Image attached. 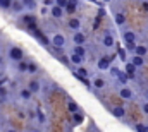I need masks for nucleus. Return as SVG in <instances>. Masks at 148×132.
Returning <instances> with one entry per match:
<instances>
[{"instance_id":"f257e3e1","label":"nucleus","mask_w":148,"mask_h":132,"mask_svg":"<svg viewBox=\"0 0 148 132\" xmlns=\"http://www.w3.org/2000/svg\"><path fill=\"white\" fill-rule=\"evenodd\" d=\"M7 59H9L10 62L17 64V62H21V60H24V53H23V50H21L19 46H9V50H7Z\"/></svg>"},{"instance_id":"f03ea898","label":"nucleus","mask_w":148,"mask_h":132,"mask_svg":"<svg viewBox=\"0 0 148 132\" xmlns=\"http://www.w3.org/2000/svg\"><path fill=\"white\" fill-rule=\"evenodd\" d=\"M119 96L122 99H126V101H133V99H134V91H133L129 86H122V88L119 89Z\"/></svg>"},{"instance_id":"7ed1b4c3","label":"nucleus","mask_w":148,"mask_h":132,"mask_svg":"<svg viewBox=\"0 0 148 132\" xmlns=\"http://www.w3.org/2000/svg\"><path fill=\"white\" fill-rule=\"evenodd\" d=\"M50 41H52V45H53L55 48H64V46H66V36L60 34V33H55L50 38Z\"/></svg>"},{"instance_id":"20e7f679","label":"nucleus","mask_w":148,"mask_h":132,"mask_svg":"<svg viewBox=\"0 0 148 132\" xmlns=\"http://www.w3.org/2000/svg\"><path fill=\"white\" fill-rule=\"evenodd\" d=\"M86 41H88V38H86V34L83 33V31H74L73 33L74 45H86Z\"/></svg>"},{"instance_id":"39448f33","label":"nucleus","mask_w":148,"mask_h":132,"mask_svg":"<svg viewBox=\"0 0 148 132\" xmlns=\"http://www.w3.org/2000/svg\"><path fill=\"white\" fill-rule=\"evenodd\" d=\"M67 26H69V29H73V33L74 31H81V19L76 17V16H71L69 21H67Z\"/></svg>"},{"instance_id":"423d86ee","label":"nucleus","mask_w":148,"mask_h":132,"mask_svg":"<svg viewBox=\"0 0 148 132\" xmlns=\"http://www.w3.org/2000/svg\"><path fill=\"white\" fill-rule=\"evenodd\" d=\"M50 16L53 19H62L66 16V9H62L59 5H53V7H50Z\"/></svg>"},{"instance_id":"0eeeda50","label":"nucleus","mask_w":148,"mask_h":132,"mask_svg":"<svg viewBox=\"0 0 148 132\" xmlns=\"http://www.w3.org/2000/svg\"><path fill=\"white\" fill-rule=\"evenodd\" d=\"M136 69H138V67L134 65L133 62H126V65H124V72H126V76H127L129 79H134V77H136Z\"/></svg>"},{"instance_id":"6e6552de","label":"nucleus","mask_w":148,"mask_h":132,"mask_svg":"<svg viewBox=\"0 0 148 132\" xmlns=\"http://www.w3.org/2000/svg\"><path fill=\"white\" fill-rule=\"evenodd\" d=\"M102 45H103L105 48H112V46L115 45V38H114L110 33H105L103 38H102Z\"/></svg>"},{"instance_id":"1a4fd4ad","label":"nucleus","mask_w":148,"mask_h":132,"mask_svg":"<svg viewBox=\"0 0 148 132\" xmlns=\"http://www.w3.org/2000/svg\"><path fill=\"white\" fill-rule=\"evenodd\" d=\"M97 67H98L100 70H109V69H110V60H109L107 57H100L98 62H97Z\"/></svg>"},{"instance_id":"9d476101","label":"nucleus","mask_w":148,"mask_h":132,"mask_svg":"<svg viewBox=\"0 0 148 132\" xmlns=\"http://www.w3.org/2000/svg\"><path fill=\"white\" fill-rule=\"evenodd\" d=\"M28 88H29V91H31L33 95H36V93H40V89H41V84H40L38 79H31V81L28 82Z\"/></svg>"},{"instance_id":"9b49d317","label":"nucleus","mask_w":148,"mask_h":132,"mask_svg":"<svg viewBox=\"0 0 148 132\" xmlns=\"http://www.w3.org/2000/svg\"><path fill=\"white\" fill-rule=\"evenodd\" d=\"M126 16H124V12H115L114 14V22H115V26H124L126 24Z\"/></svg>"},{"instance_id":"f8f14e48","label":"nucleus","mask_w":148,"mask_h":132,"mask_svg":"<svg viewBox=\"0 0 148 132\" xmlns=\"http://www.w3.org/2000/svg\"><path fill=\"white\" fill-rule=\"evenodd\" d=\"M69 60H71V64L74 67H79L83 65V62H84V57H81V55H76V53H71L69 55Z\"/></svg>"},{"instance_id":"ddd939ff","label":"nucleus","mask_w":148,"mask_h":132,"mask_svg":"<svg viewBox=\"0 0 148 132\" xmlns=\"http://www.w3.org/2000/svg\"><path fill=\"white\" fill-rule=\"evenodd\" d=\"M112 115L115 118H124L126 117V108L124 106H114L112 108Z\"/></svg>"},{"instance_id":"4468645a","label":"nucleus","mask_w":148,"mask_h":132,"mask_svg":"<svg viewBox=\"0 0 148 132\" xmlns=\"http://www.w3.org/2000/svg\"><path fill=\"white\" fill-rule=\"evenodd\" d=\"M105 86H107V81L103 77H95L93 79V88L95 89H105Z\"/></svg>"},{"instance_id":"2eb2a0df","label":"nucleus","mask_w":148,"mask_h":132,"mask_svg":"<svg viewBox=\"0 0 148 132\" xmlns=\"http://www.w3.org/2000/svg\"><path fill=\"white\" fill-rule=\"evenodd\" d=\"M19 98L24 99V101H29V99L33 98V93L29 91V88H28V86H26V88H23V89L19 91Z\"/></svg>"},{"instance_id":"dca6fc26","label":"nucleus","mask_w":148,"mask_h":132,"mask_svg":"<svg viewBox=\"0 0 148 132\" xmlns=\"http://www.w3.org/2000/svg\"><path fill=\"white\" fill-rule=\"evenodd\" d=\"M134 53H136V55H140V57H147V55H148V45H136Z\"/></svg>"},{"instance_id":"f3484780","label":"nucleus","mask_w":148,"mask_h":132,"mask_svg":"<svg viewBox=\"0 0 148 132\" xmlns=\"http://www.w3.org/2000/svg\"><path fill=\"white\" fill-rule=\"evenodd\" d=\"M122 38H124V43H127V41H136V33L131 31V29H127V31L122 33Z\"/></svg>"},{"instance_id":"a211bd4d","label":"nucleus","mask_w":148,"mask_h":132,"mask_svg":"<svg viewBox=\"0 0 148 132\" xmlns=\"http://www.w3.org/2000/svg\"><path fill=\"white\" fill-rule=\"evenodd\" d=\"M73 53L81 55V57H84V59H86V48H84V45H74V46H73Z\"/></svg>"},{"instance_id":"6ab92c4d","label":"nucleus","mask_w":148,"mask_h":132,"mask_svg":"<svg viewBox=\"0 0 148 132\" xmlns=\"http://www.w3.org/2000/svg\"><path fill=\"white\" fill-rule=\"evenodd\" d=\"M131 62H133L136 67H143V65H145V57H140V55L133 53V57H131Z\"/></svg>"},{"instance_id":"aec40b11","label":"nucleus","mask_w":148,"mask_h":132,"mask_svg":"<svg viewBox=\"0 0 148 132\" xmlns=\"http://www.w3.org/2000/svg\"><path fill=\"white\" fill-rule=\"evenodd\" d=\"M23 3H24V7H26V10H29V12H33L35 9H36L38 2L36 0H21Z\"/></svg>"},{"instance_id":"412c9836","label":"nucleus","mask_w":148,"mask_h":132,"mask_svg":"<svg viewBox=\"0 0 148 132\" xmlns=\"http://www.w3.org/2000/svg\"><path fill=\"white\" fill-rule=\"evenodd\" d=\"M12 3H14V0H0V9L2 10H10Z\"/></svg>"},{"instance_id":"4be33fe9","label":"nucleus","mask_w":148,"mask_h":132,"mask_svg":"<svg viewBox=\"0 0 148 132\" xmlns=\"http://www.w3.org/2000/svg\"><path fill=\"white\" fill-rule=\"evenodd\" d=\"M23 21H24L26 24H29V26H35L36 17H35V16H31V14H26V16H23Z\"/></svg>"},{"instance_id":"5701e85b","label":"nucleus","mask_w":148,"mask_h":132,"mask_svg":"<svg viewBox=\"0 0 148 132\" xmlns=\"http://www.w3.org/2000/svg\"><path fill=\"white\" fill-rule=\"evenodd\" d=\"M28 62H24V60H21V62H17V72H21V74H24V72H28Z\"/></svg>"},{"instance_id":"b1692460","label":"nucleus","mask_w":148,"mask_h":132,"mask_svg":"<svg viewBox=\"0 0 148 132\" xmlns=\"http://www.w3.org/2000/svg\"><path fill=\"white\" fill-rule=\"evenodd\" d=\"M74 72H76V74H79V76H83V77H88V76H90V70H88V69H84L83 65H79Z\"/></svg>"},{"instance_id":"393cba45","label":"nucleus","mask_w":148,"mask_h":132,"mask_svg":"<svg viewBox=\"0 0 148 132\" xmlns=\"http://www.w3.org/2000/svg\"><path fill=\"white\" fill-rule=\"evenodd\" d=\"M26 7H24V3L23 2H14L12 3V9L10 10H16V12H21V10H24Z\"/></svg>"},{"instance_id":"a878e982","label":"nucleus","mask_w":148,"mask_h":132,"mask_svg":"<svg viewBox=\"0 0 148 132\" xmlns=\"http://www.w3.org/2000/svg\"><path fill=\"white\" fill-rule=\"evenodd\" d=\"M77 5H79V3H69V5L66 7V14H74V12L77 10Z\"/></svg>"},{"instance_id":"bb28decb","label":"nucleus","mask_w":148,"mask_h":132,"mask_svg":"<svg viewBox=\"0 0 148 132\" xmlns=\"http://www.w3.org/2000/svg\"><path fill=\"white\" fill-rule=\"evenodd\" d=\"M73 118H74V124H76V125L83 124V120H84V118H83V115H81L79 112H77V113H73Z\"/></svg>"},{"instance_id":"cd10ccee","label":"nucleus","mask_w":148,"mask_h":132,"mask_svg":"<svg viewBox=\"0 0 148 132\" xmlns=\"http://www.w3.org/2000/svg\"><path fill=\"white\" fill-rule=\"evenodd\" d=\"M67 108H69L71 113H77V112H79V108H77V105H76L74 101H69V103H67Z\"/></svg>"},{"instance_id":"c85d7f7f","label":"nucleus","mask_w":148,"mask_h":132,"mask_svg":"<svg viewBox=\"0 0 148 132\" xmlns=\"http://www.w3.org/2000/svg\"><path fill=\"white\" fill-rule=\"evenodd\" d=\"M124 45H126V50H129V52L134 53V50H136V41H127V43H124Z\"/></svg>"},{"instance_id":"c756f323","label":"nucleus","mask_w":148,"mask_h":132,"mask_svg":"<svg viewBox=\"0 0 148 132\" xmlns=\"http://www.w3.org/2000/svg\"><path fill=\"white\" fill-rule=\"evenodd\" d=\"M28 72H29V74L38 72V65H36V64H33V62H29V65H28Z\"/></svg>"},{"instance_id":"7c9ffc66","label":"nucleus","mask_w":148,"mask_h":132,"mask_svg":"<svg viewBox=\"0 0 148 132\" xmlns=\"http://www.w3.org/2000/svg\"><path fill=\"white\" fill-rule=\"evenodd\" d=\"M55 5H59V7L66 9V7L69 5V0H55Z\"/></svg>"},{"instance_id":"2f4dec72","label":"nucleus","mask_w":148,"mask_h":132,"mask_svg":"<svg viewBox=\"0 0 148 132\" xmlns=\"http://www.w3.org/2000/svg\"><path fill=\"white\" fill-rule=\"evenodd\" d=\"M41 3H43L45 7H48V9H50V7H53V5H55V0H41Z\"/></svg>"},{"instance_id":"473e14b6","label":"nucleus","mask_w":148,"mask_h":132,"mask_svg":"<svg viewBox=\"0 0 148 132\" xmlns=\"http://www.w3.org/2000/svg\"><path fill=\"white\" fill-rule=\"evenodd\" d=\"M57 59H59V60H62V62H64L66 65H69V64H71V60H69V59H67L66 55H60V57H57Z\"/></svg>"},{"instance_id":"72a5a7b5","label":"nucleus","mask_w":148,"mask_h":132,"mask_svg":"<svg viewBox=\"0 0 148 132\" xmlns=\"http://www.w3.org/2000/svg\"><path fill=\"white\" fill-rule=\"evenodd\" d=\"M141 108H143V113H147L148 115V101H145V103L141 105Z\"/></svg>"},{"instance_id":"f704fd0d","label":"nucleus","mask_w":148,"mask_h":132,"mask_svg":"<svg viewBox=\"0 0 148 132\" xmlns=\"http://www.w3.org/2000/svg\"><path fill=\"white\" fill-rule=\"evenodd\" d=\"M119 55H121L122 60H126V53H124V50H119Z\"/></svg>"},{"instance_id":"c9c22d12","label":"nucleus","mask_w":148,"mask_h":132,"mask_svg":"<svg viewBox=\"0 0 148 132\" xmlns=\"http://www.w3.org/2000/svg\"><path fill=\"white\" fill-rule=\"evenodd\" d=\"M38 117H40V122H45V117H43V113H41V112L38 113Z\"/></svg>"},{"instance_id":"e433bc0d","label":"nucleus","mask_w":148,"mask_h":132,"mask_svg":"<svg viewBox=\"0 0 148 132\" xmlns=\"http://www.w3.org/2000/svg\"><path fill=\"white\" fill-rule=\"evenodd\" d=\"M2 64H3V55L0 53V65H2Z\"/></svg>"},{"instance_id":"4c0bfd02","label":"nucleus","mask_w":148,"mask_h":132,"mask_svg":"<svg viewBox=\"0 0 148 132\" xmlns=\"http://www.w3.org/2000/svg\"><path fill=\"white\" fill-rule=\"evenodd\" d=\"M69 3H79V0H69Z\"/></svg>"},{"instance_id":"58836bf2","label":"nucleus","mask_w":148,"mask_h":132,"mask_svg":"<svg viewBox=\"0 0 148 132\" xmlns=\"http://www.w3.org/2000/svg\"><path fill=\"white\" fill-rule=\"evenodd\" d=\"M141 132H148V125H145V127H143V131Z\"/></svg>"},{"instance_id":"ea45409f","label":"nucleus","mask_w":148,"mask_h":132,"mask_svg":"<svg viewBox=\"0 0 148 132\" xmlns=\"http://www.w3.org/2000/svg\"><path fill=\"white\" fill-rule=\"evenodd\" d=\"M5 132H16V131H14V129H7Z\"/></svg>"},{"instance_id":"a19ab883","label":"nucleus","mask_w":148,"mask_h":132,"mask_svg":"<svg viewBox=\"0 0 148 132\" xmlns=\"http://www.w3.org/2000/svg\"><path fill=\"white\" fill-rule=\"evenodd\" d=\"M145 98H147V101H148V89H147V93H145Z\"/></svg>"},{"instance_id":"79ce46f5","label":"nucleus","mask_w":148,"mask_h":132,"mask_svg":"<svg viewBox=\"0 0 148 132\" xmlns=\"http://www.w3.org/2000/svg\"><path fill=\"white\" fill-rule=\"evenodd\" d=\"M2 84H3V81H0V88H2Z\"/></svg>"},{"instance_id":"37998d69","label":"nucleus","mask_w":148,"mask_h":132,"mask_svg":"<svg viewBox=\"0 0 148 132\" xmlns=\"http://www.w3.org/2000/svg\"><path fill=\"white\" fill-rule=\"evenodd\" d=\"M102 2H112V0H102Z\"/></svg>"},{"instance_id":"c03bdc74","label":"nucleus","mask_w":148,"mask_h":132,"mask_svg":"<svg viewBox=\"0 0 148 132\" xmlns=\"http://www.w3.org/2000/svg\"><path fill=\"white\" fill-rule=\"evenodd\" d=\"M147 45H148V38H147Z\"/></svg>"}]
</instances>
